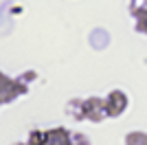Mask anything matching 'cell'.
I'll use <instances>...</instances> for the list:
<instances>
[{
	"instance_id": "1",
	"label": "cell",
	"mask_w": 147,
	"mask_h": 145,
	"mask_svg": "<svg viewBox=\"0 0 147 145\" xmlns=\"http://www.w3.org/2000/svg\"><path fill=\"white\" fill-rule=\"evenodd\" d=\"M26 88L20 84L18 79L7 77L5 72H0V103H7L11 99H18L20 95H24Z\"/></svg>"
},
{
	"instance_id": "2",
	"label": "cell",
	"mask_w": 147,
	"mask_h": 145,
	"mask_svg": "<svg viewBox=\"0 0 147 145\" xmlns=\"http://www.w3.org/2000/svg\"><path fill=\"white\" fill-rule=\"evenodd\" d=\"M103 103H105V112H108V117H119L123 110L127 108V95H125L123 90H112Z\"/></svg>"
},
{
	"instance_id": "3",
	"label": "cell",
	"mask_w": 147,
	"mask_h": 145,
	"mask_svg": "<svg viewBox=\"0 0 147 145\" xmlns=\"http://www.w3.org/2000/svg\"><path fill=\"white\" fill-rule=\"evenodd\" d=\"M84 117L90 119V121H101L103 117H108L103 99H99V97H90L88 101H84Z\"/></svg>"
},
{
	"instance_id": "4",
	"label": "cell",
	"mask_w": 147,
	"mask_h": 145,
	"mask_svg": "<svg viewBox=\"0 0 147 145\" xmlns=\"http://www.w3.org/2000/svg\"><path fill=\"white\" fill-rule=\"evenodd\" d=\"M46 145H75L73 143V134L64 130V127H55L46 132Z\"/></svg>"
},
{
	"instance_id": "5",
	"label": "cell",
	"mask_w": 147,
	"mask_h": 145,
	"mask_svg": "<svg viewBox=\"0 0 147 145\" xmlns=\"http://www.w3.org/2000/svg\"><path fill=\"white\" fill-rule=\"evenodd\" d=\"M26 145H46V132H40V130H33L26 141Z\"/></svg>"
},
{
	"instance_id": "6",
	"label": "cell",
	"mask_w": 147,
	"mask_h": 145,
	"mask_svg": "<svg viewBox=\"0 0 147 145\" xmlns=\"http://www.w3.org/2000/svg\"><path fill=\"white\" fill-rule=\"evenodd\" d=\"M136 29L143 31V33H147V11L136 13Z\"/></svg>"
}]
</instances>
